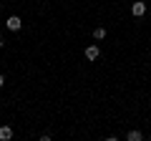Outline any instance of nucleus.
Returning <instances> with one entry per match:
<instances>
[{"label":"nucleus","mask_w":151,"mask_h":141,"mask_svg":"<svg viewBox=\"0 0 151 141\" xmlns=\"http://www.w3.org/2000/svg\"><path fill=\"white\" fill-rule=\"evenodd\" d=\"M5 25H8V30H20L23 20H20V18H18V15H10V18H8V20H5Z\"/></svg>","instance_id":"f257e3e1"},{"label":"nucleus","mask_w":151,"mask_h":141,"mask_svg":"<svg viewBox=\"0 0 151 141\" xmlns=\"http://www.w3.org/2000/svg\"><path fill=\"white\" fill-rule=\"evenodd\" d=\"M98 55H101L98 45H88V48H86V58H88V60H98Z\"/></svg>","instance_id":"f03ea898"},{"label":"nucleus","mask_w":151,"mask_h":141,"mask_svg":"<svg viewBox=\"0 0 151 141\" xmlns=\"http://www.w3.org/2000/svg\"><path fill=\"white\" fill-rule=\"evenodd\" d=\"M131 13H134L136 18H141L146 13V3H134V5H131Z\"/></svg>","instance_id":"7ed1b4c3"},{"label":"nucleus","mask_w":151,"mask_h":141,"mask_svg":"<svg viewBox=\"0 0 151 141\" xmlns=\"http://www.w3.org/2000/svg\"><path fill=\"white\" fill-rule=\"evenodd\" d=\"M10 136H13V131L8 129V126H0V141H8Z\"/></svg>","instance_id":"20e7f679"},{"label":"nucleus","mask_w":151,"mask_h":141,"mask_svg":"<svg viewBox=\"0 0 151 141\" xmlns=\"http://www.w3.org/2000/svg\"><path fill=\"white\" fill-rule=\"evenodd\" d=\"M126 139H129V141H141V139H144V134H141V131H129Z\"/></svg>","instance_id":"39448f33"},{"label":"nucleus","mask_w":151,"mask_h":141,"mask_svg":"<svg viewBox=\"0 0 151 141\" xmlns=\"http://www.w3.org/2000/svg\"><path fill=\"white\" fill-rule=\"evenodd\" d=\"M93 38H96V40H103V38H106V28H96V30H93Z\"/></svg>","instance_id":"423d86ee"},{"label":"nucleus","mask_w":151,"mask_h":141,"mask_svg":"<svg viewBox=\"0 0 151 141\" xmlns=\"http://www.w3.org/2000/svg\"><path fill=\"white\" fill-rule=\"evenodd\" d=\"M3 45H5V38H3V35H0V48H3Z\"/></svg>","instance_id":"0eeeda50"},{"label":"nucleus","mask_w":151,"mask_h":141,"mask_svg":"<svg viewBox=\"0 0 151 141\" xmlns=\"http://www.w3.org/2000/svg\"><path fill=\"white\" fill-rule=\"evenodd\" d=\"M3 83H5V81H3V76H0V86H3Z\"/></svg>","instance_id":"6e6552de"}]
</instances>
